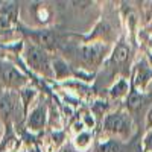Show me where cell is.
I'll list each match as a JSON object with an SVG mask.
<instances>
[{
  "label": "cell",
  "mask_w": 152,
  "mask_h": 152,
  "mask_svg": "<svg viewBox=\"0 0 152 152\" xmlns=\"http://www.w3.org/2000/svg\"><path fill=\"white\" fill-rule=\"evenodd\" d=\"M35 91L34 90H29V88H26V90H21V100H23V105H24V111L28 110V105L29 102H32V99L35 97Z\"/></svg>",
  "instance_id": "obj_12"
},
{
  "label": "cell",
  "mask_w": 152,
  "mask_h": 152,
  "mask_svg": "<svg viewBox=\"0 0 152 152\" xmlns=\"http://www.w3.org/2000/svg\"><path fill=\"white\" fill-rule=\"evenodd\" d=\"M128 56H129V47L125 43H119L116 46V49H114L111 59H113V62H116V64H123V62H126Z\"/></svg>",
  "instance_id": "obj_7"
},
{
  "label": "cell",
  "mask_w": 152,
  "mask_h": 152,
  "mask_svg": "<svg viewBox=\"0 0 152 152\" xmlns=\"http://www.w3.org/2000/svg\"><path fill=\"white\" fill-rule=\"evenodd\" d=\"M145 126H146V129H148V131H152V108H151V110L148 111V114H146Z\"/></svg>",
  "instance_id": "obj_14"
},
{
  "label": "cell",
  "mask_w": 152,
  "mask_h": 152,
  "mask_svg": "<svg viewBox=\"0 0 152 152\" xmlns=\"http://www.w3.org/2000/svg\"><path fill=\"white\" fill-rule=\"evenodd\" d=\"M104 128L107 132L111 134H116L120 137H126L131 134L132 129V122L129 114H126L123 111H116V113H111L105 117L104 120Z\"/></svg>",
  "instance_id": "obj_2"
},
{
  "label": "cell",
  "mask_w": 152,
  "mask_h": 152,
  "mask_svg": "<svg viewBox=\"0 0 152 152\" xmlns=\"http://www.w3.org/2000/svg\"><path fill=\"white\" fill-rule=\"evenodd\" d=\"M82 59L87 62V64H97V62L100 61V58H102V47L97 46V44H93V46H85L82 50Z\"/></svg>",
  "instance_id": "obj_6"
},
{
  "label": "cell",
  "mask_w": 152,
  "mask_h": 152,
  "mask_svg": "<svg viewBox=\"0 0 152 152\" xmlns=\"http://www.w3.org/2000/svg\"><path fill=\"white\" fill-rule=\"evenodd\" d=\"M143 151L152 152V131H148V134L143 138Z\"/></svg>",
  "instance_id": "obj_13"
},
{
  "label": "cell",
  "mask_w": 152,
  "mask_h": 152,
  "mask_svg": "<svg viewBox=\"0 0 152 152\" xmlns=\"http://www.w3.org/2000/svg\"><path fill=\"white\" fill-rule=\"evenodd\" d=\"M99 152H120V143L116 140H108L99 146Z\"/></svg>",
  "instance_id": "obj_11"
},
{
  "label": "cell",
  "mask_w": 152,
  "mask_h": 152,
  "mask_svg": "<svg viewBox=\"0 0 152 152\" xmlns=\"http://www.w3.org/2000/svg\"><path fill=\"white\" fill-rule=\"evenodd\" d=\"M47 120V110L46 105H38L34 108L28 117V128L31 131H41Z\"/></svg>",
  "instance_id": "obj_4"
},
{
  "label": "cell",
  "mask_w": 152,
  "mask_h": 152,
  "mask_svg": "<svg viewBox=\"0 0 152 152\" xmlns=\"http://www.w3.org/2000/svg\"><path fill=\"white\" fill-rule=\"evenodd\" d=\"M23 56H24V59H26L28 66L34 72L50 76V73H52V66H50L49 55L46 53L44 49L38 47L37 44H28L26 49H24Z\"/></svg>",
  "instance_id": "obj_1"
},
{
  "label": "cell",
  "mask_w": 152,
  "mask_h": 152,
  "mask_svg": "<svg viewBox=\"0 0 152 152\" xmlns=\"http://www.w3.org/2000/svg\"><path fill=\"white\" fill-rule=\"evenodd\" d=\"M90 145H91V134L90 132L82 131V132H79L78 135L75 137V146H76V149L85 151V149L90 148Z\"/></svg>",
  "instance_id": "obj_8"
},
{
  "label": "cell",
  "mask_w": 152,
  "mask_h": 152,
  "mask_svg": "<svg viewBox=\"0 0 152 152\" xmlns=\"http://www.w3.org/2000/svg\"><path fill=\"white\" fill-rule=\"evenodd\" d=\"M18 104V99L12 93H3L0 96V116L9 117L15 111V107Z\"/></svg>",
  "instance_id": "obj_5"
},
{
  "label": "cell",
  "mask_w": 152,
  "mask_h": 152,
  "mask_svg": "<svg viewBox=\"0 0 152 152\" xmlns=\"http://www.w3.org/2000/svg\"><path fill=\"white\" fill-rule=\"evenodd\" d=\"M15 18V12H14V8H11V6H6L2 9V12H0V26L5 28L8 26V24L11 21H14Z\"/></svg>",
  "instance_id": "obj_9"
},
{
  "label": "cell",
  "mask_w": 152,
  "mask_h": 152,
  "mask_svg": "<svg viewBox=\"0 0 152 152\" xmlns=\"http://www.w3.org/2000/svg\"><path fill=\"white\" fill-rule=\"evenodd\" d=\"M0 82L9 88H21L26 84V78L8 62H0Z\"/></svg>",
  "instance_id": "obj_3"
},
{
  "label": "cell",
  "mask_w": 152,
  "mask_h": 152,
  "mask_svg": "<svg viewBox=\"0 0 152 152\" xmlns=\"http://www.w3.org/2000/svg\"><path fill=\"white\" fill-rule=\"evenodd\" d=\"M151 46H152V41H151Z\"/></svg>",
  "instance_id": "obj_16"
},
{
  "label": "cell",
  "mask_w": 152,
  "mask_h": 152,
  "mask_svg": "<svg viewBox=\"0 0 152 152\" xmlns=\"http://www.w3.org/2000/svg\"><path fill=\"white\" fill-rule=\"evenodd\" d=\"M2 132H3V129H2V125H0V135H2Z\"/></svg>",
  "instance_id": "obj_15"
},
{
  "label": "cell",
  "mask_w": 152,
  "mask_h": 152,
  "mask_svg": "<svg viewBox=\"0 0 152 152\" xmlns=\"http://www.w3.org/2000/svg\"><path fill=\"white\" fill-rule=\"evenodd\" d=\"M126 93H128V84H126L125 79H120L119 82H116V84H114V87L111 88V91H110V94L113 97H116V99L125 96Z\"/></svg>",
  "instance_id": "obj_10"
}]
</instances>
